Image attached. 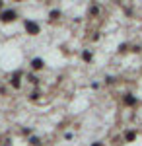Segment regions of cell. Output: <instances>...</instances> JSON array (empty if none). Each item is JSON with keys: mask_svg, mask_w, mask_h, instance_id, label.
<instances>
[{"mask_svg": "<svg viewBox=\"0 0 142 146\" xmlns=\"http://www.w3.org/2000/svg\"><path fill=\"white\" fill-rule=\"evenodd\" d=\"M23 25H25V31H27L29 35H37L39 31H41V29H39V25H37L35 22H31V20H27Z\"/></svg>", "mask_w": 142, "mask_h": 146, "instance_id": "cell-2", "label": "cell"}, {"mask_svg": "<svg viewBox=\"0 0 142 146\" xmlns=\"http://www.w3.org/2000/svg\"><path fill=\"white\" fill-rule=\"evenodd\" d=\"M134 138H136V133L134 131H127L125 133V142H132Z\"/></svg>", "mask_w": 142, "mask_h": 146, "instance_id": "cell-6", "label": "cell"}, {"mask_svg": "<svg viewBox=\"0 0 142 146\" xmlns=\"http://www.w3.org/2000/svg\"><path fill=\"white\" fill-rule=\"evenodd\" d=\"M88 14H90V16H98V14H99V6H90Z\"/></svg>", "mask_w": 142, "mask_h": 146, "instance_id": "cell-8", "label": "cell"}, {"mask_svg": "<svg viewBox=\"0 0 142 146\" xmlns=\"http://www.w3.org/2000/svg\"><path fill=\"white\" fill-rule=\"evenodd\" d=\"M31 68L33 70H41L43 68V58H39V56L37 58H31Z\"/></svg>", "mask_w": 142, "mask_h": 146, "instance_id": "cell-5", "label": "cell"}, {"mask_svg": "<svg viewBox=\"0 0 142 146\" xmlns=\"http://www.w3.org/2000/svg\"><path fill=\"white\" fill-rule=\"evenodd\" d=\"M92 146H103V144H101V142H94Z\"/></svg>", "mask_w": 142, "mask_h": 146, "instance_id": "cell-15", "label": "cell"}, {"mask_svg": "<svg viewBox=\"0 0 142 146\" xmlns=\"http://www.w3.org/2000/svg\"><path fill=\"white\" fill-rule=\"evenodd\" d=\"M123 103H125L127 107H134V105L138 103V100H136V98H134L132 94H127V96L123 98Z\"/></svg>", "mask_w": 142, "mask_h": 146, "instance_id": "cell-4", "label": "cell"}, {"mask_svg": "<svg viewBox=\"0 0 142 146\" xmlns=\"http://www.w3.org/2000/svg\"><path fill=\"white\" fill-rule=\"evenodd\" d=\"M29 98H31V100H37V98H39V92H33V94L29 96Z\"/></svg>", "mask_w": 142, "mask_h": 146, "instance_id": "cell-14", "label": "cell"}, {"mask_svg": "<svg viewBox=\"0 0 142 146\" xmlns=\"http://www.w3.org/2000/svg\"><path fill=\"white\" fill-rule=\"evenodd\" d=\"M20 78H22V72H14V74H12V78H10V84L16 88V90L22 86V80H20Z\"/></svg>", "mask_w": 142, "mask_h": 146, "instance_id": "cell-3", "label": "cell"}, {"mask_svg": "<svg viewBox=\"0 0 142 146\" xmlns=\"http://www.w3.org/2000/svg\"><path fill=\"white\" fill-rule=\"evenodd\" d=\"M18 18V14H16V10H4V12H0V20L2 22H14Z\"/></svg>", "mask_w": 142, "mask_h": 146, "instance_id": "cell-1", "label": "cell"}, {"mask_svg": "<svg viewBox=\"0 0 142 146\" xmlns=\"http://www.w3.org/2000/svg\"><path fill=\"white\" fill-rule=\"evenodd\" d=\"M29 144L31 146H41V140H39L37 136H31V138H29Z\"/></svg>", "mask_w": 142, "mask_h": 146, "instance_id": "cell-9", "label": "cell"}, {"mask_svg": "<svg viewBox=\"0 0 142 146\" xmlns=\"http://www.w3.org/2000/svg\"><path fill=\"white\" fill-rule=\"evenodd\" d=\"M49 18L55 22V20H58L60 18V10H51V14H49Z\"/></svg>", "mask_w": 142, "mask_h": 146, "instance_id": "cell-7", "label": "cell"}, {"mask_svg": "<svg viewBox=\"0 0 142 146\" xmlns=\"http://www.w3.org/2000/svg\"><path fill=\"white\" fill-rule=\"evenodd\" d=\"M27 80L33 82V84H37V82H39V78H37V76H33V74H27Z\"/></svg>", "mask_w": 142, "mask_h": 146, "instance_id": "cell-11", "label": "cell"}, {"mask_svg": "<svg viewBox=\"0 0 142 146\" xmlns=\"http://www.w3.org/2000/svg\"><path fill=\"white\" fill-rule=\"evenodd\" d=\"M82 58H84L86 62H90V60H92V53H90V51H84V53H82Z\"/></svg>", "mask_w": 142, "mask_h": 146, "instance_id": "cell-10", "label": "cell"}, {"mask_svg": "<svg viewBox=\"0 0 142 146\" xmlns=\"http://www.w3.org/2000/svg\"><path fill=\"white\" fill-rule=\"evenodd\" d=\"M105 82H107V84H113V82H115V78H113V76H107V78H105Z\"/></svg>", "mask_w": 142, "mask_h": 146, "instance_id": "cell-13", "label": "cell"}, {"mask_svg": "<svg viewBox=\"0 0 142 146\" xmlns=\"http://www.w3.org/2000/svg\"><path fill=\"white\" fill-rule=\"evenodd\" d=\"M2 6H4V4H2V2H0V10H2Z\"/></svg>", "mask_w": 142, "mask_h": 146, "instance_id": "cell-16", "label": "cell"}, {"mask_svg": "<svg viewBox=\"0 0 142 146\" xmlns=\"http://www.w3.org/2000/svg\"><path fill=\"white\" fill-rule=\"evenodd\" d=\"M125 51H129V45H127V43L119 45V53H125Z\"/></svg>", "mask_w": 142, "mask_h": 146, "instance_id": "cell-12", "label": "cell"}]
</instances>
